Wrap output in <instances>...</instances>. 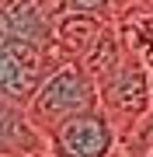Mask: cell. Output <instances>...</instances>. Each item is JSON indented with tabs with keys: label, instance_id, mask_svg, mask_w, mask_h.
Here are the masks:
<instances>
[{
	"label": "cell",
	"instance_id": "6",
	"mask_svg": "<svg viewBox=\"0 0 153 157\" xmlns=\"http://www.w3.org/2000/svg\"><path fill=\"white\" fill-rule=\"evenodd\" d=\"M66 11L94 14V17H101V21L115 25V0H66Z\"/></svg>",
	"mask_w": 153,
	"mask_h": 157
},
{
	"label": "cell",
	"instance_id": "8",
	"mask_svg": "<svg viewBox=\"0 0 153 157\" xmlns=\"http://www.w3.org/2000/svg\"><path fill=\"white\" fill-rule=\"evenodd\" d=\"M28 157H52V154H49V150H46V147H42V150H31V154H28Z\"/></svg>",
	"mask_w": 153,
	"mask_h": 157
},
{
	"label": "cell",
	"instance_id": "7",
	"mask_svg": "<svg viewBox=\"0 0 153 157\" xmlns=\"http://www.w3.org/2000/svg\"><path fill=\"white\" fill-rule=\"evenodd\" d=\"M31 4L46 21H56L59 14H66V0H31Z\"/></svg>",
	"mask_w": 153,
	"mask_h": 157
},
{
	"label": "cell",
	"instance_id": "4",
	"mask_svg": "<svg viewBox=\"0 0 153 157\" xmlns=\"http://www.w3.org/2000/svg\"><path fill=\"white\" fill-rule=\"evenodd\" d=\"M108 21H101V17L94 14H80V11H66L59 14L56 21H52V52H56L59 63H80L91 52V45L97 42V35H101Z\"/></svg>",
	"mask_w": 153,
	"mask_h": 157
},
{
	"label": "cell",
	"instance_id": "9",
	"mask_svg": "<svg viewBox=\"0 0 153 157\" xmlns=\"http://www.w3.org/2000/svg\"><path fill=\"white\" fill-rule=\"evenodd\" d=\"M108 157H125V154H122V150H118V147H115V150H111V154H108Z\"/></svg>",
	"mask_w": 153,
	"mask_h": 157
},
{
	"label": "cell",
	"instance_id": "10",
	"mask_svg": "<svg viewBox=\"0 0 153 157\" xmlns=\"http://www.w3.org/2000/svg\"><path fill=\"white\" fill-rule=\"evenodd\" d=\"M143 4H150V7H153V0H143Z\"/></svg>",
	"mask_w": 153,
	"mask_h": 157
},
{
	"label": "cell",
	"instance_id": "5",
	"mask_svg": "<svg viewBox=\"0 0 153 157\" xmlns=\"http://www.w3.org/2000/svg\"><path fill=\"white\" fill-rule=\"evenodd\" d=\"M118 150L125 157H143V154L153 150V108H146L129 126L118 129Z\"/></svg>",
	"mask_w": 153,
	"mask_h": 157
},
{
	"label": "cell",
	"instance_id": "12",
	"mask_svg": "<svg viewBox=\"0 0 153 157\" xmlns=\"http://www.w3.org/2000/svg\"><path fill=\"white\" fill-rule=\"evenodd\" d=\"M0 157H11V154H0Z\"/></svg>",
	"mask_w": 153,
	"mask_h": 157
},
{
	"label": "cell",
	"instance_id": "3",
	"mask_svg": "<svg viewBox=\"0 0 153 157\" xmlns=\"http://www.w3.org/2000/svg\"><path fill=\"white\" fill-rule=\"evenodd\" d=\"M97 105L108 112L115 129L129 126L136 115L150 108V67L125 49L122 63L104 80H97Z\"/></svg>",
	"mask_w": 153,
	"mask_h": 157
},
{
	"label": "cell",
	"instance_id": "1",
	"mask_svg": "<svg viewBox=\"0 0 153 157\" xmlns=\"http://www.w3.org/2000/svg\"><path fill=\"white\" fill-rule=\"evenodd\" d=\"M97 105V84L94 77L87 73L80 63H59L56 70H49L42 77V84L35 87V94L28 98L24 105V115L28 122L46 133L59 122V119L73 115V112H84V108H94Z\"/></svg>",
	"mask_w": 153,
	"mask_h": 157
},
{
	"label": "cell",
	"instance_id": "2",
	"mask_svg": "<svg viewBox=\"0 0 153 157\" xmlns=\"http://www.w3.org/2000/svg\"><path fill=\"white\" fill-rule=\"evenodd\" d=\"M52 157H108L118 147V129L101 105L73 112L42 133Z\"/></svg>",
	"mask_w": 153,
	"mask_h": 157
},
{
	"label": "cell",
	"instance_id": "11",
	"mask_svg": "<svg viewBox=\"0 0 153 157\" xmlns=\"http://www.w3.org/2000/svg\"><path fill=\"white\" fill-rule=\"evenodd\" d=\"M143 157H153V150H150V154H143Z\"/></svg>",
	"mask_w": 153,
	"mask_h": 157
}]
</instances>
